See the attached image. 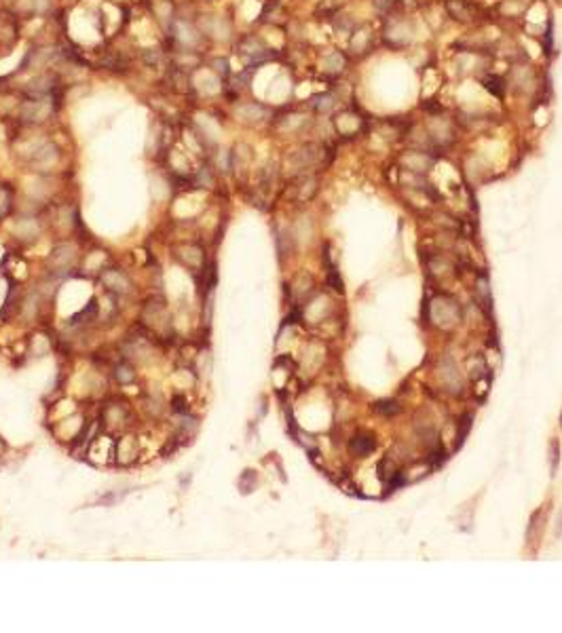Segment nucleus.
Returning a JSON list of instances; mask_svg holds the SVG:
<instances>
[{"label": "nucleus", "instance_id": "1", "mask_svg": "<svg viewBox=\"0 0 562 633\" xmlns=\"http://www.w3.org/2000/svg\"><path fill=\"white\" fill-rule=\"evenodd\" d=\"M235 53L246 64V68H252V70H256L277 57V53L256 34H241L235 41Z\"/></svg>", "mask_w": 562, "mask_h": 633}, {"label": "nucleus", "instance_id": "2", "mask_svg": "<svg viewBox=\"0 0 562 633\" xmlns=\"http://www.w3.org/2000/svg\"><path fill=\"white\" fill-rule=\"evenodd\" d=\"M22 36V20L9 9H0V53L9 55L15 51Z\"/></svg>", "mask_w": 562, "mask_h": 633}, {"label": "nucleus", "instance_id": "3", "mask_svg": "<svg viewBox=\"0 0 562 633\" xmlns=\"http://www.w3.org/2000/svg\"><path fill=\"white\" fill-rule=\"evenodd\" d=\"M233 116H237L239 120H244L248 125H258V122L271 120L273 108L269 104H262L256 99H250V101L239 99L237 104H233Z\"/></svg>", "mask_w": 562, "mask_h": 633}, {"label": "nucleus", "instance_id": "4", "mask_svg": "<svg viewBox=\"0 0 562 633\" xmlns=\"http://www.w3.org/2000/svg\"><path fill=\"white\" fill-rule=\"evenodd\" d=\"M5 9H9L20 20H34L53 13L51 0H9V5Z\"/></svg>", "mask_w": 562, "mask_h": 633}, {"label": "nucleus", "instance_id": "5", "mask_svg": "<svg viewBox=\"0 0 562 633\" xmlns=\"http://www.w3.org/2000/svg\"><path fill=\"white\" fill-rule=\"evenodd\" d=\"M99 281H101L104 290L110 292L112 296H127L134 290L132 279L121 269H104L99 273Z\"/></svg>", "mask_w": 562, "mask_h": 633}, {"label": "nucleus", "instance_id": "6", "mask_svg": "<svg viewBox=\"0 0 562 633\" xmlns=\"http://www.w3.org/2000/svg\"><path fill=\"white\" fill-rule=\"evenodd\" d=\"M142 321L148 325V332H169L171 329V323H169V313L165 308L163 302H148L146 308H144V317Z\"/></svg>", "mask_w": 562, "mask_h": 633}, {"label": "nucleus", "instance_id": "7", "mask_svg": "<svg viewBox=\"0 0 562 633\" xmlns=\"http://www.w3.org/2000/svg\"><path fill=\"white\" fill-rule=\"evenodd\" d=\"M334 127L336 131H339V136L343 138H353V136H360L364 131L366 127V118H362L358 112L353 110H343L339 116L334 118Z\"/></svg>", "mask_w": 562, "mask_h": 633}, {"label": "nucleus", "instance_id": "8", "mask_svg": "<svg viewBox=\"0 0 562 633\" xmlns=\"http://www.w3.org/2000/svg\"><path fill=\"white\" fill-rule=\"evenodd\" d=\"M76 260V247L70 241H62L53 247L51 256H49V264L51 271L59 273V271H70V266Z\"/></svg>", "mask_w": 562, "mask_h": 633}, {"label": "nucleus", "instance_id": "9", "mask_svg": "<svg viewBox=\"0 0 562 633\" xmlns=\"http://www.w3.org/2000/svg\"><path fill=\"white\" fill-rule=\"evenodd\" d=\"M176 251H178L176 256L180 258V262L186 269H192V273H197V271L203 273V269H205V264H203L205 253H203V247L199 243H182Z\"/></svg>", "mask_w": 562, "mask_h": 633}, {"label": "nucleus", "instance_id": "10", "mask_svg": "<svg viewBox=\"0 0 562 633\" xmlns=\"http://www.w3.org/2000/svg\"><path fill=\"white\" fill-rule=\"evenodd\" d=\"M446 9L457 22H472L478 17V7L470 0H446Z\"/></svg>", "mask_w": 562, "mask_h": 633}, {"label": "nucleus", "instance_id": "11", "mask_svg": "<svg viewBox=\"0 0 562 633\" xmlns=\"http://www.w3.org/2000/svg\"><path fill=\"white\" fill-rule=\"evenodd\" d=\"M15 236L17 239H22V241H34L38 234H41V230H43V226H41V222H38V218H34V215H26V218H20L17 222H15Z\"/></svg>", "mask_w": 562, "mask_h": 633}, {"label": "nucleus", "instance_id": "12", "mask_svg": "<svg viewBox=\"0 0 562 633\" xmlns=\"http://www.w3.org/2000/svg\"><path fill=\"white\" fill-rule=\"evenodd\" d=\"M385 38H387L389 47L400 49L410 43V28L406 26V22H393L391 28L385 30Z\"/></svg>", "mask_w": 562, "mask_h": 633}, {"label": "nucleus", "instance_id": "13", "mask_svg": "<svg viewBox=\"0 0 562 633\" xmlns=\"http://www.w3.org/2000/svg\"><path fill=\"white\" fill-rule=\"evenodd\" d=\"M15 211V188L7 182H0V222H5Z\"/></svg>", "mask_w": 562, "mask_h": 633}, {"label": "nucleus", "instance_id": "14", "mask_svg": "<svg viewBox=\"0 0 562 633\" xmlns=\"http://www.w3.org/2000/svg\"><path fill=\"white\" fill-rule=\"evenodd\" d=\"M374 448H377V441H374V437L368 435V433H358V435L351 439V443H349V450H351L356 456H368Z\"/></svg>", "mask_w": 562, "mask_h": 633}, {"label": "nucleus", "instance_id": "15", "mask_svg": "<svg viewBox=\"0 0 562 633\" xmlns=\"http://www.w3.org/2000/svg\"><path fill=\"white\" fill-rule=\"evenodd\" d=\"M336 106H339V101H336L332 93H319L311 99V108L319 114H330Z\"/></svg>", "mask_w": 562, "mask_h": 633}, {"label": "nucleus", "instance_id": "16", "mask_svg": "<svg viewBox=\"0 0 562 633\" xmlns=\"http://www.w3.org/2000/svg\"><path fill=\"white\" fill-rule=\"evenodd\" d=\"M345 64H347L345 55L336 51V53H330V55L323 59V70H325V74H330V76H339V74L345 70Z\"/></svg>", "mask_w": 562, "mask_h": 633}, {"label": "nucleus", "instance_id": "17", "mask_svg": "<svg viewBox=\"0 0 562 633\" xmlns=\"http://www.w3.org/2000/svg\"><path fill=\"white\" fill-rule=\"evenodd\" d=\"M345 5V0H321L315 9V15L321 20H332L336 13H339Z\"/></svg>", "mask_w": 562, "mask_h": 633}, {"label": "nucleus", "instance_id": "18", "mask_svg": "<svg viewBox=\"0 0 562 633\" xmlns=\"http://www.w3.org/2000/svg\"><path fill=\"white\" fill-rule=\"evenodd\" d=\"M482 85H484V89L489 91V93H493V95H497L499 99H503L505 97V83H503V78L501 76H495V74H489V76H484L482 78Z\"/></svg>", "mask_w": 562, "mask_h": 633}, {"label": "nucleus", "instance_id": "19", "mask_svg": "<svg viewBox=\"0 0 562 633\" xmlns=\"http://www.w3.org/2000/svg\"><path fill=\"white\" fill-rule=\"evenodd\" d=\"M115 378H117V383H119V385H129L132 380L136 378V369H134L127 361H123V363H119V365L115 367Z\"/></svg>", "mask_w": 562, "mask_h": 633}, {"label": "nucleus", "instance_id": "20", "mask_svg": "<svg viewBox=\"0 0 562 633\" xmlns=\"http://www.w3.org/2000/svg\"><path fill=\"white\" fill-rule=\"evenodd\" d=\"M398 5V0H374V9L383 15H389Z\"/></svg>", "mask_w": 562, "mask_h": 633}, {"label": "nucleus", "instance_id": "21", "mask_svg": "<svg viewBox=\"0 0 562 633\" xmlns=\"http://www.w3.org/2000/svg\"><path fill=\"white\" fill-rule=\"evenodd\" d=\"M377 412L391 416V414H398V412H400V408H398V404H395V401H381V404H377Z\"/></svg>", "mask_w": 562, "mask_h": 633}, {"label": "nucleus", "instance_id": "22", "mask_svg": "<svg viewBox=\"0 0 562 633\" xmlns=\"http://www.w3.org/2000/svg\"><path fill=\"white\" fill-rule=\"evenodd\" d=\"M549 454H552V458H549V469H552V475H554L556 469H558V441H552Z\"/></svg>", "mask_w": 562, "mask_h": 633}, {"label": "nucleus", "instance_id": "23", "mask_svg": "<svg viewBox=\"0 0 562 633\" xmlns=\"http://www.w3.org/2000/svg\"><path fill=\"white\" fill-rule=\"evenodd\" d=\"M560 425H562V414H560Z\"/></svg>", "mask_w": 562, "mask_h": 633}]
</instances>
